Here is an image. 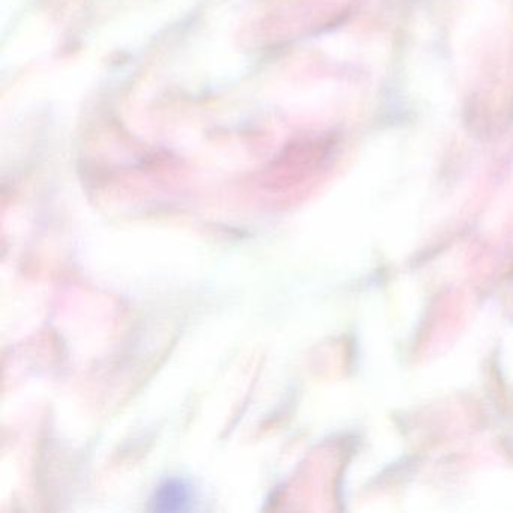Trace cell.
<instances>
[{"label":"cell","mask_w":513,"mask_h":513,"mask_svg":"<svg viewBox=\"0 0 513 513\" xmlns=\"http://www.w3.org/2000/svg\"><path fill=\"white\" fill-rule=\"evenodd\" d=\"M149 503L154 512H189L195 503V492L186 480L172 477L157 486Z\"/></svg>","instance_id":"1"}]
</instances>
